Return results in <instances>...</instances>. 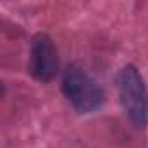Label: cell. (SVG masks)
Instances as JSON below:
<instances>
[{
	"instance_id": "1",
	"label": "cell",
	"mask_w": 148,
	"mask_h": 148,
	"mask_svg": "<svg viewBox=\"0 0 148 148\" xmlns=\"http://www.w3.org/2000/svg\"><path fill=\"white\" fill-rule=\"evenodd\" d=\"M117 89L120 103L136 127H145L148 122V91L139 71L127 64L117 75Z\"/></svg>"
},
{
	"instance_id": "2",
	"label": "cell",
	"mask_w": 148,
	"mask_h": 148,
	"mask_svg": "<svg viewBox=\"0 0 148 148\" xmlns=\"http://www.w3.org/2000/svg\"><path fill=\"white\" fill-rule=\"evenodd\" d=\"M63 92L71 106L80 113H91L103 105V89L77 64H70L63 75Z\"/></svg>"
},
{
	"instance_id": "3",
	"label": "cell",
	"mask_w": 148,
	"mask_h": 148,
	"mask_svg": "<svg viewBox=\"0 0 148 148\" xmlns=\"http://www.w3.org/2000/svg\"><path fill=\"white\" fill-rule=\"evenodd\" d=\"M58 68H59V59L54 42L51 40V37L38 33L32 40V47H30L28 70L32 77L40 82H49L56 77Z\"/></svg>"
}]
</instances>
